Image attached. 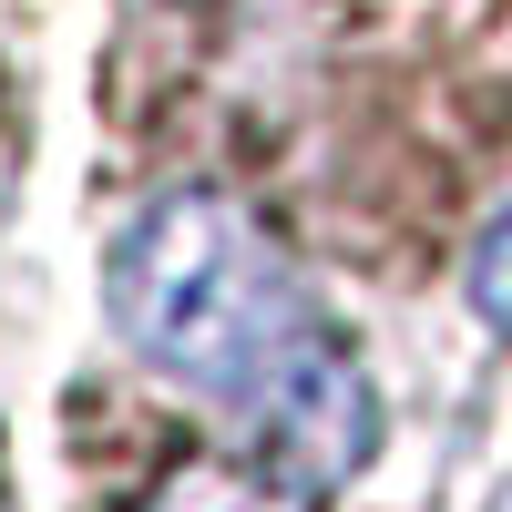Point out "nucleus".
Listing matches in <instances>:
<instances>
[{"label": "nucleus", "mask_w": 512, "mask_h": 512, "mask_svg": "<svg viewBox=\"0 0 512 512\" xmlns=\"http://www.w3.org/2000/svg\"><path fill=\"white\" fill-rule=\"evenodd\" d=\"M144 512H297L287 482H246V472H175Z\"/></svg>", "instance_id": "obj_3"}, {"label": "nucleus", "mask_w": 512, "mask_h": 512, "mask_svg": "<svg viewBox=\"0 0 512 512\" xmlns=\"http://www.w3.org/2000/svg\"><path fill=\"white\" fill-rule=\"evenodd\" d=\"M472 308L512 338V205H502V216L482 226V246H472Z\"/></svg>", "instance_id": "obj_4"}, {"label": "nucleus", "mask_w": 512, "mask_h": 512, "mask_svg": "<svg viewBox=\"0 0 512 512\" xmlns=\"http://www.w3.org/2000/svg\"><path fill=\"white\" fill-rule=\"evenodd\" d=\"M236 420H246L256 461H267V482H287V492H328V482H349L359 461H369V441H379V400H369L359 359L338 349L328 328L297 338V349L236 400Z\"/></svg>", "instance_id": "obj_2"}, {"label": "nucleus", "mask_w": 512, "mask_h": 512, "mask_svg": "<svg viewBox=\"0 0 512 512\" xmlns=\"http://www.w3.org/2000/svg\"><path fill=\"white\" fill-rule=\"evenodd\" d=\"M113 318H123V338H134L154 369L216 390L226 410L297 338H318V308H308V287H297V267L226 195L144 205L134 236L113 246Z\"/></svg>", "instance_id": "obj_1"}]
</instances>
